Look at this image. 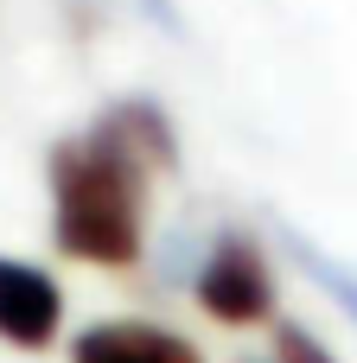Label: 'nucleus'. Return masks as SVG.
Wrapping results in <instances>:
<instances>
[{
	"label": "nucleus",
	"mask_w": 357,
	"mask_h": 363,
	"mask_svg": "<svg viewBox=\"0 0 357 363\" xmlns=\"http://www.w3.org/2000/svg\"><path fill=\"white\" fill-rule=\"evenodd\" d=\"M51 236L70 262L134 268L147 242V160H134L109 128H83L51 147Z\"/></svg>",
	"instance_id": "1"
},
{
	"label": "nucleus",
	"mask_w": 357,
	"mask_h": 363,
	"mask_svg": "<svg viewBox=\"0 0 357 363\" xmlns=\"http://www.w3.org/2000/svg\"><path fill=\"white\" fill-rule=\"evenodd\" d=\"M192 287H198V306H204L217 325H262V319L275 313V268H268V255H262L243 230H224V236L204 249Z\"/></svg>",
	"instance_id": "2"
},
{
	"label": "nucleus",
	"mask_w": 357,
	"mask_h": 363,
	"mask_svg": "<svg viewBox=\"0 0 357 363\" xmlns=\"http://www.w3.org/2000/svg\"><path fill=\"white\" fill-rule=\"evenodd\" d=\"M64 325V294L45 268L0 255V338L13 351H45Z\"/></svg>",
	"instance_id": "3"
},
{
	"label": "nucleus",
	"mask_w": 357,
	"mask_h": 363,
	"mask_svg": "<svg viewBox=\"0 0 357 363\" xmlns=\"http://www.w3.org/2000/svg\"><path fill=\"white\" fill-rule=\"evenodd\" d=\"M70 363H204L192 338L147 325V319H102L89 332H77Z\"/></svg>",
	"instance_id": "4"
},
{
	"label": "nucleus",
	"mask_w": 357,
	"mask_h": 363,
	"mask_svg": "<svg viewBox=\"0 0 357 363\" xmlns=\"http://www.w3.org/2000/svg\"><path fill=\"white\" fill-rule=\"evenodd\" d=\"M96 128H109L134 160H147V172H172L179 166V128L153 96H121L96 115Z\"/></svg>",
	"instance_id": "5"
},
{
	"label": "nucleus",
	"mask_w": 357,
	"mask_h": 363,
	"mask_svg": "<svg viewBox=\"0 0 357 363\" xmlns=\"http://www.w3.org/2000/svg\"><path fill=\"white\" fill-rule=\"evenodd\" d=\"M281 249H287V262H294V268H300V274H307V281H313V287H319V294L357 325V268H351V262H339L332 249H319V242L300 236V230H281Z\"/></svg>",
	"instance_id": "6"
},
{
	"label": "nucleus",
	"mask_w": 357,
	"mask_h": 363,
	"mask_svg": "<svg viewBox=\"0 0 357 363\" xmlns=\"http://www.w3.org/2000/svg\"><path fill=\"white\" fill-rule=\"evenodd\" d=\"M275 363H339V357H332L307 325H281V332H275Z\"/></svg>",
	"instance_id": "7"
},
{
	"label": "nucleus",
	"mask_w": 357,
	"mask_h": 363,
	"mask_svg": "<svg viewBox=\"0 0 357 363\" xmlns=\"http://www.w3.org/2000/svg\"><path fill=\"white\" fill-rule=\"evenodd\" d=\"M128 6H134L147 26H160L166 38H179V32H185V13H179V0H128Z\"/></svg>",
	"instance_id": "8"
},
{
	"label": "nucleus",
	"mask_w": 357,
	"mask_h": 363,
	"mask_svg": "<svg viewBox=\"0 0 357 363\" xmlns=\"http://www.w3.org/2000/svg\"><path fill=\"white\" fill-rule=\"evenodd\" d=\"M243 363H262V357H243ZM268 363H275V357H268Z\"/></svg>",
	"instance_id": "9"
}]
</instances>
